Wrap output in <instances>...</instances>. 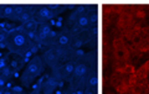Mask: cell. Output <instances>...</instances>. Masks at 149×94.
<instances>
[{
  "mask_svg": "<svg viewBox=\"0 0 149 94\" xmlns=\"http://www.w3.org/2000/svg\"><path fill=\"white\" fill-rule=\"evenodd\" d=\"M87 87H91V88H97L98 86V76H97V70H96V67L93 66L90 74L87 77Z\"/></svg>",
  "mask_w": 149,
  "mask_h": 94,
  "instance_id": "8",
  "label": "cell"
},
{
  "mask_svg": "<svg viewBox=\"0 0 149 94\" xmlns=\"http://www.w3.org/2000/svg\"><path fill=\"white\" fill-rule=\"evenodd\" d=\"M13 74H14V70L11 69L10 66H5L3 69H0V77L4 78L6 82L10 81V78L13 77Z\"/></svg>",
  "mask_w": 149,
  "mask_h": 94,
  "instance_id": "11",
  "label": "cell"
},
{
  "mask_svg": "<svg viewBox=\"0 0 149 94\" xmlns=\"http://www.w3.org/2000/svg\"><path fill=\"white\" fill-rule=\"evenodd\" d=\"M85 94H97V88L87 87V88L85 89Z\"/></svg>",
  "mask_w": 149,
  "mask_h": 94,
  "instance_id": "18",
  "label": "cell"
},
{
  "mask_svg": "<svg viewBox=\"0 0 149 94\" xmlns=\"http://www.w3.org/2000/svg\"><path fill=\"white\" fill-rule=\"evenodd\" d=\"M90 8L91 6H88V5H77L76 8H74L73 12L71 14V16L68 17V22L73 25V24L77 21V19L80 17V16L88 14V11H90Z\"/></svg>",
  "mask_w": 149,
  "mask_h": 94,
  "instance_id": "6",
  "label": "cell"
},
{
  "mask_svg": "<svg viewBox=\"0 0 149 94\" xmlns=\"http://www.w3.org/2000/svg\"><path fill=\"white\" fill-rule=\"evenodd\" d=\"M77 24L78 26L81 27L82 30H90L91 29V25H90V19H88V14H86V15H82L77 19V21L74 22Z\"/></svg>",
  "mask_w": 149,
  "mask_h": 94,
  "instance_id": "10",
  "label": "cell"
},
{
  "mask_svg": "<svg viewBox=\"0 0 149 94\" xmlns=\"http://www.w3.org/2000/svg\"><path fill=\"white\" fill-rule=\"evenodd\" d=\"M56 15L47 8V5H36L35 10H34V19L40 24H49V21L54 20Z\"/></svg>",
  "mask_w": 149,
  "mask_h": 94,
  "instance_id": "4",
  "label": "cell"
},
{
  "mask_svg": "<svg viewBox=\"0 0 149 94\" xmlns=\"http://www.w3.org/2000/svg\"><path fill=\"white\" fill-rule=\"evenodd\" d=\"M137 76H138V78H139V79H142V81H144V79L147 78V76H148V70H147V69H144V68L142 67L141 69L138 70V74H137Z\"/></svg>",
  "mask_w": 149,
  "mask_h": 94,
  "instance_id": "16",
  "label": "cell"
},
{
  "mask_svg": "<svg viewBox=\"0 0 149 94\" xmlns=\"http://www.w3.org/2000/svg\"><path fill=\"white\" fill-rule=\"evenodd\" d=\"M144 94H149V82L147 83V87H146V92H144Z\"/></svg>",
  "mask_w": 149,
  "mask_h": 94,
  "instance_id": "25",
  "label": "cell"
},
{
  "mask_svg": "<svg viewBox=\"0 0 149 94\" xmlns=\"http://www.w3.org/2000/svg\"><path fill=\"white\" fill-rule=\"evenodd\" d=\"M61 48H56V47H50V48L44 50L41 58H42L45 66H47L51 69L57 68L61 64V58H60Z\"/></svg>",
  "mask_w": 149,
  "mask_h": 94,
  "instance_id": "3",
  "label": "cell"
},
{
  "mask_svg": "<svg viewBox=\"0 0 149 94\" xmlns=\"http://www.w3.org/2000/svg\"><path fill=\"white\" fill-rule=\"evenodd\" d=\"M8 32L9 31H0V45L5 44L6 37H8Z\"/></svg>",
  "mask_w": 149,
  "mask_h": 94,
  "instance_id": "17",
  "label": "cell"
},
{
  "mask_svg": "<svg viewBox=\"0 0 149 94\" xmlns=\"http://www.w3.org/2000/svg\"><path fill=\"white\" fill-rule=\"evenodd\" d=\"M11 89H13V91H15V92H19V93H21V92H24V89H22L21 87H16V86H15V87H13Z\"/></svg>",
  "mask_w": 149,
  "mask_h": 94,
  "instance_id": "21",
  "label": "cell"
},
{
  "mask_svg": "<svg viewBox=\"0 0 149 94\" xmlns=\"http://www.w3.org/2000/svg\"><path fill=\"white\" fill-rule=\"evenodd\" d=\"M32 45L34 44L27 39L26 34L19 26L9 30L5 41V48L9 50V52L25 58L27 53L30 52Z\"/></svg>",
  "mask_w": 149,
  "mask_h": 94,
  "instance_id": "1",
  "label": "cell"
},
{
  "mask_svg": "<svg viewBox=\"0 0 149 94\" xmlns=\"http://www.w3.org/2000/svg\"><path fill=\"white\" fill-rule=\"evenodd\" d=\"M62 94H77V93L74 92V91H72V89H70V88H68V89H66V91H65Z\"/></svg>",
  "mask_w": 149,
  "mask_h": 94,
  "instance_id": "22",
  "label": "cell"
},
{
  "mask_svg": "<svg viewBox=\"0 0 149 94\" xmlns=\"http://www.w3.org/2000/svg\"><path fill=\"white\" fill-rule=\"evenodd\" d=\"M4 94H26V93H25V92L19 93V92L13 91V89H6V88H5V92H4Z\"/></svg>",
  "mask_w": 149,
  "mask_h": 94,
  "instance_id": "19",
  "label": "cell"
},
{
  "mask_svg": "<svg viewBox=\"0 0 149 94\" xmlns=\"http://www.w3.org/2000/svg\"><path fill=\"white\" fill-rule=\"evenodd\" d=\"M137 15H138V17L143 19V17H146V12H144V11H139V12L137 14Z\"/></svg>",
  "mask_w": 149,
  "mask_h": 94,
  "instance_id": "24",
  "label": "cell"
},
{
  "mask_svg": "<svg viewBox=\"0 0 149 94\" xmlns=\"http://www.w3.org/2000/svg\"><path fill=\"white\" fill-rule=\"evenodd\" d=\"M4 92H5V88H0V94H4Z\"/></svg>",
  "mask_w": 149,
  "mask_h": 94,
  "instance_id": "27",
  "label": "cell"
},
{
  "mask_svg": "<svg viewBox=\"0 0 149 94\" xmlns=\"http://www.w3.org/2000/svg\"><path fill=\"white\" fill-rule=\"evenodd\" d=\"M3 8H4V5H0V19L3 17Z\"/></svg>",
  "mask_w": 149,
  "mask_h": 94,
  "instance_id": "26",
  "label": "cell"
},
{
  "mask_svg": "<svg viewBox=\"0 0 149 94\" xmlns=\"http://www.w3.org/2000/svg\"><path fill=\"white\" fill-rule=\"evenodd\" d=\"M31 20H34V11H25L22 15L17 19V22H20V25L25 22H29Z\"/></svg>",
  "mask_w": 149,
  "mask_h": 94,
  "instance_id": "14",
  "label": "cell"
},
{
  "mask_svg": "<svg viewBox=\"0 0 149 94\" xmlns=\"http://www.w3.org/2000/svg\"><path fill=\"white\" fill-rule=\"evenodd\" d=\"M39 26H40V24L34 19V20H31L29 22L22 24V25H20L19 27H20L24 32H31V31H37L39 30Z\"/></svg>",
  "mask_w": 149,
  "mask_h": 94,
  "instance_id": "9",
  "label": "cell"
},
{
  "mask_svg": "<svg viewBox=\"0 0 149 94\" xmlns=\"http://www.w3.org/2000/svg\"><path fill=\"white\" fill-rule=\"evenodd\" d=\"M26 10H25V5H14V15H13V21H17V19L20 17L22 14H24Z\"/></svg>",
  "mask_w": 149,
  "mask_h": 94,
  "instance_id": "12",
  "label": "cell"
},
{
  "mask_svg": "<svg viewBox=\"0 0 149 94\" xmlns=\"http://www.w3.org/2000/svg\"><path fill=\"white\" fill-rule=\"evenodd\" d=\"M45 70V63L41 56H32L21 73V83L24 87H30Z\"/></svg>",
  "mask_w": 149,
  "mask_h": 94,
  "instance_id": "2",
  "label": "cell"
},
{
  "mask_svg": "<svg viewBox=\"0 0 149 94\" xmlns=\"http://www.w3.org/2000/svg\"><path fill=\"white\" fill-rule=\"evenodd\" d=\"M13 15H14V5H4V8H3V17L13 21Z\"/></svg>",
  "mask_w": 149,
  "mask_h": 94,
  "instance_id": "13",
  "label": "cell"
},
{
  "mask_svg": "<svg viewBox=\"0 0 149 94\" xmlns=\"http://www.w3.org/2000/svg\"><path fill=\"white\" fill-rule=\"evenodd\" d=\"M138 47L143 52H149V29H144Z\"/></svg>",
  "mask_w": 149,
  "mask_h": 94,
  "instance_id": "7",
  "label": "cell"
},
{
  "mask_svg": "<svg viewBox=\"0 0 149 94\" xmlns=\"http://www.w3.org/2000/svg\"><path fill=\"white\" fill-rule=\"evenodd\" d=\"M143 68H144V69H147V70H148V72H149V59L147 61V62H146V63H144V64H143Z\"/></svg>",
  "mask_w": 149,
  "mask_h": 94,
  "instance_id": "23",
  "label": "cell"
},
{
  "mask_svg": "<svg viewBox=\"0 0 149 94\" xmlns=\"http://www.w3.org/2000/svg\"><path fill=\"white\" fill-rule=\"evenodd\" d=\"M5 86H6V81L0 77V88H5Z\"/></svg>",
  "mask_w": 149,
  "mask_h": 94,
  "instance_id": "20",
  "label": "cell"
},
{
  "mask_svg": "<svg viewBox=\"0 0 149 94\" xmlns=\"http://www.w3.org/2000/svg\"><path fill=\"white\" fill-rule=\"evenodd\" d=\"M73 35L71 34L70 29H65L62 30L61 32H58V36H57V40H56L55 45L52 47H56V48H61V50H65V48H68L71 46V42L73 40Z\"/></svg>",
  "mask_w": 149,
  "mask_h": 94,
  "instance_id": "5",
  "label": "cell"
},
{
  "mask_svg": "<svg viewBox=\"0 0 149 94\" xmlns=\"http://www.w3.org/2000/svg\"><path fill=\"white\" fill-rule=\"evenodd\" d=\"M88 19H90V25H91V27H96L97 20H98V16H97L96 10H93L92 8H90V11H88Z\"/></svg>",
  "mask_w": 149,
  "mask_h": 94,
  "instance_id": "15",
  "label": "cell"
}]
</instances>
